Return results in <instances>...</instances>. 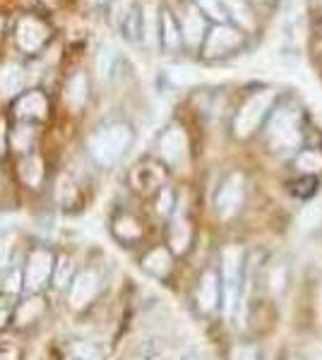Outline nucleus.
Returning <instances> with one entry per match:
<instances>
[{
    "label": "nucleus",
    "mask_w": 322,
    "mask_h": 360,
    "mask_svg": "<svg viewBox=\"0 0 322 360\" xmlns=\"http://www.w3.org/2000/svg\"><path fill=\"white\" fill-rule=\"evenodd\" d=\"M140 266H142L147 274L154 278H168V274L173 271V252L168 245H154L149 248L147 252L140 259Z\"/></svg>",
    "instance_id": "13"
},
{
    "label": "nucleus",
    "mask_w": 322,
    "mask_h": 360,
    "mask_svg": "<svg viewBox=\"0 0 322 360\" xmlns=\"http://www.w3.org/2000/svg\"><path fill=\"white\" fill-rule=\"evenodd\" d=\"M265 281H267V286H269V291H272L274 295H279V293H284L286 291V283H289V271H286V266L284 264H272L267 269V274H265Z\"/></svg>",
    "instance_id": "25"
},
{
    "label": "nucleus",
    "mask_w": 322,
    "mask_h": 360,
    "mask_svg": "<svg viewBox=\"0 0 322 360\" xmlns=\"http://www.w3.org/2000/svg\"><path fill=\"white\" fill-rule=\"evenodd\" d=\"M221 300H224V291H221V274L214 266H207L197 278L195 288V305L202 315H212L219 310Z\"/></svg>",
    "instance_id": "9"
},
{
    "label": "nucleus",
    "mask_w": 322,
    "mask_h": 360,
    "mask_svg": "<svg viewBox=\"0 0 322 360\" xmlns=\"http://www.w3.org/2000/svg\"><path fill=\"white\" fill-rule=\"evenodd\" d=\"M92 3H97V0H92Z\"/></svg>",
    "instance_id": "39"
},
{
    "label": "nucleus",
    "mask_w": 322,
    "mask_h": 360,
    "mask_svg": "<svg viewBox=\"0 0 322 360\" xmlns=\"http://www.w3.org/2000/svg\"><path fill=\"white\" fill-rule=\"evenodd\" d=\"M25 84H27V72L22 65H17V63H5V65L0 68V91H3L5 96L20 94V91L25 89Z\"/></svg>",
    "instance_id": "18"
},
{
    "label": "nucleus",
    "mask_w": 322,
    "mask_h": 360,
    "mask_svg": "<svg viewBox=\"0 0 322 360\" xmlns=\"http://www.w3.org/2000/svg\"><path fill=\"white\" fill-rule=\"evenodd\" d=\"M20 178L29 188H39L41 180H44V161L34 154H27L25 159L20 161Z\"/></svg>",
    "instance_id": "22"
},
{
    "label": "nucleus",
    "mask_w": 322,
    "mask_h": 360,
    "mask_svg": "<svg viewBox=\"0 0 322 360\" xmlns=\"http://www.w3.org/2000/svg\"><path fill=\"white\" fill-rule=\"evenodd\" d=\"M49 34H51L49 27L41 20H37V17H25L17 25V44L27 53H37V51H41V46L49 41Z\"/></svg>",
    "instance_id": "12"
},
{
    "label": "nucleus",
    "mask_w": 322,
    "mask_h": 360,
    "mask_svg": "<svg viewBox=\"0 0 322 360\" xmlns=\"http://www.w3.org/2000/svg\"><path fill=\"white\" fill-rule=\"evenodd\" d=\"M183 41L188 46H200V41L204 39V20L200 15V8H192L188 5L183 13Z\"/></svg>",
    "instance_id": "19"
},
{
    "label": "nucleus",
    "mask_w": 322,
    "mask_h": 360,
    "mask_svg": "<svg viewBox=\"0 0 322 360\" xmlns=\"http://www.w3.org/2000/svg\"><path fill=\"white\" fill-rule=\"evenodd\" d=\"M159 39L166 51H175L180 46V41H183V32H180L171 13H166V10H163L159 17Z\"/></svg>",
    "instance_id": "20"
},
{
    "label": "nucleus",
    "mask_w": 322,
    "mask_h": 360,
    "mask_svg": "<svg viewBox=\"0 0 322 360\" xmlns=\"http://www.w3.org/2000/svg\"><path fill=\"white\" fill-rule=\"evenodd\" d=\"M228 5H231V8H233V13H236V17L243 22L245 27H250V25H253V20H250V13H248V8H245V5H241V3H238V0H231V3H228Z\"/></svg>",
    "instance_id": "34"
},
{
    "label": "nucleus",
    "mask_w": 322,
    "mask_h": 360,
    "mask_svg": "<svg viewBox=\"0 0 322 360\" xmlns=\"http://www.w3.org/2000/svg\"><path fill=\"white\" fill-rule=\"evenodd\" d=\"M46 312V303L39 293H27V298H22L15 305V324L17 327H29V324L39 322Z\"/></svg>",
    "instance_id": "17"
},
{
    "label": "nucleus",
    "mask_w": 322,
    "mask_h": 360,
    "mask_svg": "<svg viewBox=\"0 0 322 360\" xmlns=\"http://www.w3.org/2000/svg\"><path fill=\"white\" fill-rule=\"evenodd\" d=\"M10 142H13V147L20 149V152H29V149H32V144H34V130L29 125L27 127L25 125L15 127L13 135H10Z\"/></svg>",
    "instance_id": "31"
},
{
    "label": "nucleus",
    "mask_w": 322,
    "mask_h": 360,
    "mask_svg": "<svg viewBox=\"0 0 322 360\" xmlns=\"http://www.w3.org/2000/svg\"><path fill=\"white\" fill-rule=\"evenodd\" d=\"M156 149H159V159L163 164L178 166L180 161L185 159V154H188V137H185V130L180 125H168L159 135Z\"/></svg>",
    "instance_id": "10"
},
{
    "label": "nucleus",
    "mask_w": 322,
    "mask_h": 360,
    "mask_svg": "<svg viewBox=\"0 0 322 360\" xmlns=\"http://www.w3.org/2000/svg\"><path fill=\"white\" fill-rule=\"evenodd\" d=\"M66 98H68L70 108H75V111H80V108L87 103V98H89V82H87V77L82 72H78L75 77H70Z\"/></svg>",
    "instance_id": "21"
},
{
    "label": "nucleus",
    "mask_w": 322,
    "mask_h": 360,
    "mask_svg": "<svg viewBox=\"0 0 322 360\" xmlns=\"http://www.w3.org/2000/svg\"><path fill=\"white\" fill-rule=\"evenodd\" d=\"M168 77H171L175 84H192L197 79L195 75H192V70H185V68H171L168 70Z\"/></svg>",
    "instance_id": "33"
},
{
    "label": "nucleus",
    "mask_w": 322,
    "mask_h": 360,
    "mask_svg": "<svg viewBox=\"0 0 322 360\" xmlns=\"http://www.w3.org/2000/svg\"><path fill=\"white\" fill-rule=\"evenodd\" d=\"M20 348L17 346H8V344H0V360H20Z\"/></svg>",
    "instance_id": "36"
},
{
    "label": "nucleus",
    "mask_w": 322,
    "mask_h": 360,
    "mask_svg": "<svg viewBox=\"0 0 322 360\" xmlns=\"http://www.w3.org/2000/svg\"><path fill=\"white\" fill-rule=\"evenodd\" d=\"M99 293H101V276H99V271L85 269L80 274H75L73 283L68 286V303L75 312H80L94 303Z\"/></svg>",
    "instance_id": "8"
},
{
    "label": "nucleus",
    "mask_w": 322,
    "mask_h": 360,
    "mask_svg": "<svg viewBox=\"0 0 322 360\" xmlns=\"http://www.w3.org/2000/svg\"><path fill=\"white\" fill-rule=\"evenodd\" d=\"M195 3H197V8H200V13H204L207 17H212V20L219 22V25H224L226 17L231 15V13H228L224 0H195Z\"/></svg>",
    "instance_id": "26"
},
{
    "label": "nucleus",
    "mask_w": 322,
    "mask_h": 360,
    "mask_svg": "<svg viewBox=\"0 0 322 360\" xmlns=\"http://www.w3.org/2000/svg\"><path fill=\"white\" fill-rule=\"evenodd\" d=\"M274 103V91L272 89H262L257 94L245 98V103L238 108L236 118H233V135L236 137H250L253 132L260 127V123L265 120V115L269 113Z\"/></svg>",
    "instance_id": "5"
},
{
    "label": "nucleus",
    "mask_w": 322,
    "mask_h": 360,
    "mask_svg": "<svg viewBox=\"0 0 322 360\" xmlns=\"http://www.w3.org/2000/svg\"><path fill=\"white\" fill-rule=\"evenodd\" d=\"M192 238H195V231H192L190 219L188 217H175L171 221V226H168V248H171V252L173 255L190 252Z\"/></svg>",
    "instance_id": "16"
},
{
    "label": "nucleus",
    "mask_w": 322,
    "mask_h": 360,
    "mask_svg": "<svg viewBox=\"0 0 322 360\" xmlns=\"http://www.w3.org/2000/svg\"><path fill=\"white\" fill-rule=\"evenodd\" d=\"M135 144V130L123 120L106 123L99 127L97 135L89 142V154L101 168H113L123 161V156L132 149Z\"/></svg>",
    "instance_id": "1"
},
{
    "label": "nucleus",
    "mask_w": 322,
    "mask_h": 360,
    "mask_svg": "<svg viewBox=\"0 0 322 360\" xmlns=\"http://www.w3.org/2000/svg\"><path fill=\"white\" fill-rule=\"evenodd\" d=\"M185 360H202V358H197V356H190V358H185Z\"/></svg>",
    "instance_id": "38"
},
{
    "label": "nucleus",
    "mask_w": 322,
    "mask_h": 360,
    "mask_svg": "<svg viewBox=\"0 0 322 360\" xmlns=\"http://www.w3.org/2000/svg\"><path fill=\"white\" fill-rule=\"evenodd\" d=\"M154 209H156V214H159L161 219H171L173 212H175V195H173V190L161 188L159 193H156Z\"/></svg>",
    "instance_id": "28"
},
{
    "label": "nucleus",
    "mask_w": 322,
    "mask_h": 360,
    "mask_svg": "<svg viewBox=\"0 0 322 360\" xmlns=\"http://www.w3.org/2000/svg\"><path fill=\"white\" fill-rule=\"evenodd\" d=\"M111 233H113L116 240L123 243V245H137L144 238V226L140 224V219L132 217V214L118 212L113 217V221H111Z\"/></svg>",
    "instance_id": "15"
},
{
    "label": "nucleus",
    "mask_w": 322,
    "mask_h": 360,
    "mask_svg": "<svg viewBox=\"0 0 322 360\" xmlns=\"http://www.w3.org/2000/svg\"><path fill=\"white\" fill-rule=\"evenodd\" d=\"M166 164L156 159H140L128 173V185L137 195H151L166 188Z\"/></svg>",
    "instance_id": "6"
},
{
    "label": "nucleus",
    "mask_w": 322,
    "mask_h": 360,
    "mask_svg": "<svg viewBox=\"0 0 322 360\" xmlns=\"http://www.w3.org/2000/svg\"><path fill=\"white\" fill-rule=\"evenodd\" d=\"M267 137L274 152H291L301 144V115L296 108H282L272 115Z\"/></svg>",
    "instance_id": "4"
},
{
    "label": "nucleus",
    "mask_w": 322,
    "mask_h": 360,
    "mask_svg": "<svg viewBox=\"0 0 322 360\" xmlns=\"http://www.w3.org/2000/svg\"><path fill=\"white\" fill-rule=\"evenodd\" d=\"M15 115L20 120H46V115H49V98L39 89L25 91L15 101Z\"/></svg>",
    "instance_id": "14"
},
{
    "label": "nucleus",
    "mask_w": 322,
    "mask_h": 360,
    "mask_svg": "<svg viewBox=\"0 0 322 360\" xmlns=\"http://www.w3.org/2000/svg\"><path fill=\"white\" fill-rule=\"evenodd\" d=\"M15 305L17 303H13V295L0 293V332H3L10 322H15Z\"/></svg>",
    "instance_id": "32"
},
{
    "label": "nucleus",
    "mask_w": 322,
    "mask_h": 360,
    "mask_svg": "<svg viewBox=\"0 0 322 360\" xmlns=\"http://www.w3.org/2000/svg\"><path fill=\"white\" fill-rule=\"evenodd\" d=\"M56 255L46 245H37L29 250L27 262L22 266V276H25V291L27 293H41L56 274Z\"/></svg>",
    "instance_id": "3"
},
{
    "label": "nucleus",
    "mask_w": 322,
    "mask_h": 360,
    "mask_svg": "<svg viewBox=\"0 0 322 360\" xmlns=\"http://www.w3.org/2000/svg\"><path fill=\"white\" fill-rule=\"evenodd\" d=\"M75 266H73V259L70 257H58V262H56V274H54V286L56 288H66L73 283V278H75Z\"/></svg>",
    "instance_id": "27"
},
{
    "label": "nucleus",
    "mask_w": 322,
    "mask_h": 360,
    "mask_svg": "<svg viewBox=\"0 0 322 360\" xmlns=\"http://www.w3.org/2000/svg\"><path fill=\"white\" fill-rule=\"evenodd\" d=\"M5 149H8V127H5V120H0V159L5 156Z\"/></svg>",
    "instance_id": "37"
},
{
    "label": "nucleus",
    "mask_w": 322,
    "mask_h": 360,
    "mask_svg": "<svg viewBox=\"0 0 322 360\" xmlns=\"http://www.w3.org/2000/svg\"><path fill=\"white\" fill-rule=\"evenodd\" d=\"M322 224V202H310V205L301 212V226L306 231L320 229Z\"/></svg>",
    "instance_id": "29"
},
{
    "label": "nucleus",
    "mask_w": 322,
    "mask_h": 360,
    "mask_svg": "<svg viewBox=\"0 0 322 360\" xmlns=\"http://www.w3.org/2000/svg\"><path fill=\"white\" fill-rule=\"evenodd\" d=\"M135 360H161V351L154 346H144V348H140V353Z\"/></svg>",
    "instance_id": "35"
},
{
    "label": "nucleus",
    "mask_w": 322,
    "mask_h": 360,
    "mask_svg": "<svg viewBox=\"0 0 322 360\" xmlns=\"http://www.w3.org/2000/svg\"><path fill=\"white\" fill-rule=\"evenodd\" d=\"M228 360H260V348L255 344H248V341L233 344L228 348Z\"/></svg>",
    "instance_id": "30"
},
{
    "label": "nucleus",
    "mask_w": 322,
    "mask_h": 360,
    "mask_svg": "<svg viewBox=\"0 0 322 360\" xmlns=\"http://www.w3.org/2000/svg\"><path fill=\"white\" fill-rule=\"evenodd\" d=\"M243 195H245V180L241 173H228L221 180L219 190L214 195V207L219 219H231L238 214V209L243 205Z\"/></svg>",
    "instance_id": "7"
},
{
    "label": "nucleus",
    "mask_w": 322,
    "mask_h": 360,
    "mask_svg": "<svg viewBox=\"0 0 322 360\" xmlns=\"http://www.w3.org/2000/svg\"><path fill=\"white\" fill-rule=\"evenodd\" d=\"M243 44V34L233 27L219 25L207 34V41H204V56L207 58H221L231 51H236Z\"/></svg>",
    "instance_id": "11"
},
{
    "label": "nucleus",
    "mask_w": 322,
    "mask_h": 360,
    "mask_svg": "<svg viewBox=\"0 0 322 360\" xmlns=\"http://www.w3.org/2000/svg\"><path fill=\"white\" fill-rule=\"evenodd\" d=\"M296 168L301 171V176H318L322 171V154L313 152V149H303L301 154L296 156Z\"/></svg>",
    "instance_id": "23"
},
{
    "label": "nucleus",
    "mask_w": 322,
    "mask_h": 360,
    "mask_svg": "<svg viewBox=\"0 0 322 360\" xmlns=\"http://www.w3.org/2000/svg\"><path fill=\"white\" fill-rule=\"evenodd\" d=\"M320 3H322V0H320Z\"/></svg>",
    "instance_id": "40"
},
{
    "label": "nucleus",
    "mask_w": 322,
    "mask_h": 360,
    "mask_svg": "<svg viewBox=\"0 0 322 360\" xmlns=\"http://www.w3.org/2000/svg\"><path fill=\"white\" fill-rule=\"evenodd\" d=\"M118 65H120V56L116 53L113 49H101V53H99V60H97V68H99V75H101L104 79H113L116 75H118Z\"/></svg>",
    "instance_id": "24"
},
{
    "label": "nucleus",
    "mask_w": 322,
    "mask_h": 360,
    "mask_svg": "<svg viewBox=\"0 0 322 360\" xmlns=\"http://www.w3.org/2000/svg\"><path fill=\"white\" fill-rule=\"evenodd\" d=\"M245 250L241 245H226L221 250V291H224V310L231 317L238 310L245 288Z\"/></svg>",
    "instance_id": "2"
}]
</instances>
